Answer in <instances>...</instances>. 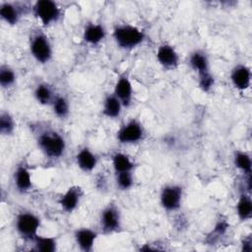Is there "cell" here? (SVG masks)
Returning a JSON list of instances; mask_svg holds the SVG:
<instances>
[{"instance_id":"1","label":"cell","mask_w":252,"mask_h":252,"mask_svg":"<svg viewBox=\"0 0 252 252\" xmlns=\"http://www.w3.org/2000/svg\"><path fill=\"white\" fill-rule=\"evenodd\" d=\"M36 144L44 157L49 159L60 158L66 151L64 137L51 128H44L36 133Z\"/></svg>"},{"instance_id":"2","label":"cell","mask_w":252,"mask_h":252,"mask_svg":"<svg viewBox=\"0 0 252 252\" xmlns=\"http://www.w3.org/2000/svg\"><path fill=\"white\" fill-rule=\"evenodd\" d=\"M113 39L116 45L124 50L136 48L145 40V32L130 24H119L114 27L112 32Z\"/></svg>"},{"instance_id":"3","label":"cell","mask_w":252,"mask_h":252,"mask_svg":"<svg viewBox=\"0 0 252 252\" xmlns=\"http://www.w3.org/2000/svg\"><path fill=\"white\" fill-rule=\"evenodd\" d=\"M40 218L32 212L22 211L15 219V228L18 234L27 241H32L38 235Z\"/></svg>"},{"instance_id":"4","label":"cell","mask_w":252,"mask_h":252,"mask_svg":"<svg viewBox=\"0 0 252 252\" xmlns=\"http://www.w3.org/2000/svg\"><path fill=\"white\" fill-rule=\"evenodd\" d=\"M30 52L39 64L48 63L53 54V49L48 36L41 31L32 32L30 36Z\"/></svg>"},{"instance_id":"5","label":"cell","mask_w":252,"mask_h":252,"mask_svg":"<svg viewBox=\"0 0 252 252\" xmlns=\"http://www.w3.org/2000/svg\"><path fill=\"white\" fill-rule=\"evenodd\" d=\"M32 12L43 27H48L60 19L61 9L52 0H38L32 7Z\"/></svg>"},{"instance_id":"6","label":"cell","mask_w":252,"mask_h":252,"mask_svg":"<svg viewBox=\"0 0 252 252\" xmlns=\"http://www.w3.org/2000/svg\"><path fill=\"white\" fill-rule=\"evenodd\" d=\"M121 213L119 208L109 203L103 208L99 217V227L103 234H111L121 229Z\"/></svg>"},{"instance_id":"7","label":"cell","mask_w":252,"mask_h":252,"mask_svg":"<svg viewBox=\"0 0 252 252\" xmlns=\"http://www.w3.org/2000/svg\"><path fill=\"white\" fill-rule=\"evenodd\" d=\"M145 137V129L137 119H131L123 124L116 133L117 141L120 144L132 145L139 143Z\"/></svg>"},{"instance_id":"8","label":"cell","mask_w":252,"mask_h":252,"mask_svg":"<svg viewBox=\"0 0 252 252\" xmlns=\"http://www.w3.org/2000/svg\"><path fill=\"white\" fill-rule=\"evenodd\" d=\"M183 188L178 184H167L162 187L159 195L161 207L166 212L177 211L182 203Z\"/></svg>"},{"instance_id":"9","label":"cell","mask_w":252,"mask_h":252,"mask_svg":"<svg viewBox=\"0 0 252 252\" xmlns=\"http://www.w3.org/2000/svg\"><path fill=\"white\" fill-rule=\"evenodd\" d=\"M83 195H84V192L82 187L77 185L71 186L60 196L58 200V204L62 209V211H64L65 213L71 214L80 205Z\"/></svg>"},{"instance_id":"10","label":"cell","mask_w":252,"mask_h":252,"mask_svg":"<svg viewBox=\"0 0 252 252\" xmlns=\"http://www.w3.org/2000/svg\"><path fill=\"white\" fill-rule=\"evenodd\" d=\"M113 94L119 98L123 107H129L133 100V86L128 74L124 73L119 76L115 85Z\"/></svg>"},{"instance_id":"11","label":"cell","mask_w":252,"mask_h":252,"mask_svg":"<svg viewBox=\"0 0 252 252\" xmlns=\"http://www.w3.org/2000/svg\"><path fill=\"white\" fill-rule=\"evenodd\" d=\"M156 56L158 63L164 69L174 70L179 65V55L175 48L168 43L160 44L157 50Z\"/></svg>"},{"instance_id":"12","label":"cell","mask_w":252,"mask_h":252,"mask_svg":"<svg viewBox=\"0 0 252 252\" xmlns=\"http://www.w3.org/2000/svg\"><path fill=\"white\" fill-rule=\"evenodd\" d=\"M230 81L232 86L238 91H245L251 84L250 68L244 64L235 65L230 71Z\"/></svg>"},{"instance_id":"13","label":"cell","mask_w":252,"mask_h":252,"mask_svg":"<svg viewBox=\"0 0 252 252\" xmlns=\"http://www.w3.org/2000/svg\"><path fill=\"white\" fill-rule=\"evenodd\" d=\"M74 238L80 250L84 252H91L94 250V246L97 238V232L89 227H80L75 230Z\"/></svg>"},{"instance_id":"14","label":"cell","mask_w":252,"mask_h":252,"mask_svg":"<svg viewBox=\"0 0 252 252\" xmlns=\"http://www.w3.org/2000/svg\"><path fill=\"white\" fill-rule=\"evenodd\" d=\"M15 188L20 193H26L32 187V174L28 165L24 162L17 165L13 175Z\"/></svg>"},{"instance_id":"15","label":"cell","mask_w":252,"mask_h":252,"mask_svg":"<svg viewBox=\"0 0 252 252\" xmlns=\"http://www.w3.org/2000/svg\"><path fill=\"white\" fill-rule=\"evenodd\" d=\"M106 36V30L103 25L88 23L83 30V40L91 45L99 44Z\"/></svg>"},{"instance_id":"16","label":"cell","mask_w":252,"mask_h":252,"mask_svg":"<svg viewBox=\"0 0 252 252\" xmlns=\"http://www.w3.org/2000/svg\"><path fill=\"white\" fill-rule=\"evenodd\" d=\"M78 167L84 172H92L97 165V156L88 147L82 148L75 156Z\"/></svg>"},{"instance_id":"17","label":"cell","mask_w":252,"mask_h":252,"mask_svg":"<svg viewBox=\"0 0 252 252\" xmlns=\"http://www.w3.org/2000/svg\"><path fill=\"white\" fill-rule=\"evenodd\" d=\"M23 15V7L12 2H2L0 4V18L9 26L19 23Z\"/></svg>"},{"instance_id":"18","label":"cell","mask_w":252,"mask_h":252,"mask_svg":"<svg viewBox=\"0 0 252 252\" xmlns=\"http://www.w3.org/2000/svg\"><path fill=\"white\" fill-rule=\"evenodd\" d=\"M123 105L119 98L112 93L107 94L104 96L103 103H102V115L109 119H115L120 116L122 112Z\"/></svg>"},{"instance_id":"19","label":"cell","mask_w":252,"mask_h":252,"mask_svg":"<svg viewBox=\"0 0 252 252\" xmlns=\"http://www.w3.org/2000/svg\"><path fill=\"white\" fill-rule=\"evenodd\" d=\"M189 65L198 76L210 71V61L208 55L203 50H194L189 56Z\"/></svg>"},{"instance_id":"20","label":"cell","mask_w":252,"mask_h":252,"mask_svg":"<svg viewBox=\"0 0 252 252\" xmlns=\"http://www.w3.org/2000/svg\"><path fill=\"white\" fill-rule=\"evenodd\" d=\"M56 94L52 87L47 83H39L36 85L33 91V96L35 100L41 105H51Z\"/></svg>"},{"instance_id":"21","label":"cell","mask_w":252,"mask_h":252,"mask_svg":"<svg viewBox=\"0 0 252 252\" xmlns=\"http://www.w3.org/2000/svg\"><path fill=\"white\" fill-rule=\"evenodd\" d=\"M236 214L241 221H246L252 217V200L250 193L240 194L236 203Z\"/></svg>"},{"instance_id":"22","label":"cell","mask_w":252,"mask_h":252,"mask_svg":"<svg viewBox=\"0 0 252 252\" xmlns=\"http://www.w3.org/2000/svg\"><path fill=\"white\" fill-rule=\"evenodd\" d=\"M111 162L115 173L133 171L135 167V163L131 159V158L126 154L120 152H117L112 156Z\"/></svg>"},{"instance_id":"23","label":"cell","mask_w":252,"mask_h":252,"mask_svg":"<svg viewBox=\"0 0 252 252\" xmlns=\"http://www.w3.org/2000/svg\"><path fill=\"white\" fill-rule=\"evenodd\" d=\"M52 111L54 115L60 119H65L70 114V103L68 98L60 94H56L52 103Z\"/></svg>"},{"instance_id":"24","label":"cell","mask_w":252,"mask_h":252,"mask_svg":"<svg viewBox=\"0 0 252 252\" xmlns=\"http://www.w3.org/2000/svg\"><path fill=\"white\" fill-rule=\"evenodd\" d=\"M233 163L244 175H250L252 171V161L249 154L243 151H235L233 155Z\"/></svg>"},{"instance_id":"25","label":"cell","mask_w":252,"mask_h":252,"mask_svg":"<svg viewBox=\"0 0 252 252\" xmlns=\"http://www.w3.org/2000/svg\"><path fill=\"white\" fill-rule=\"evenodd\" d=\"M34 250L42 252H54L57 249V240L53 236L37 235L32 240Z\"/></svg>"},{"instance_id":"26","label":"cell","mask_w":252,"mask_h":252,"mask_svg":"<svg viewBox=\"0 0 252 252\" xmlns=\"http://www.w3.org/2000/svg\"><path fill=\"white\" fill-rule=\"evenodd\" d=\"M17 80L15 71L8 65L2 64L0 67V86L2 89L12 88Z\"/></svg>"},{"instance_id":"27","label":"cell","mask_w":252,"mask_h":252,"mask_svg":"<svg viewBox=\"0 0 252 252\" xmlns=\"http://www.w3.org/2000/svg\"><path fill=\"white\" fill-rule=\"evenodd\" d=\"M16 122L8 111H2L0 114V133L3 136H10L14 133Z\"/></svg>"},{"instance_id":"28","label":"cell","mask_w":252,"mask_h":252,"mask_svg":"<svg viewBox=\"0 0 252 252\" xmlns=\"http://www.w3.org/2000/svg\"><path fill=\"white\" fill-rule=\"evenodd\" d=\"M115 183H116L117 188L122 191L131 189L134 185L133 171L115 173Z\"/></svg>"},{"instance_id":"29","label":"cell","mask_w":252,"mask_h":252,"mask_svg":"<svg viewBox=\"0 0 252 252\" xmlns=\"http://www.w3.org/2000/svg\"><path fill=\"white\" fill-rule=\"evenodd\" d=\"M198 86L204 93H209L215 86V78L211 72L198 76Z\"/></svg>"},{"instance_id":"30","label":"cell","mask_w":252,"mask_h":252,"mask_svg":"<svg viewBox=\"0 0 252 252\" xmlns=\"http://www.w3.org/2000/svg\"><path fill=\"white\" fill-rule=\"evenodd\" d=\"M228 226H229V224L226 222V220H220L216 223L214 229L212 230L211 235L208 237V239H211V243L213 241L217 240L220 236H222L226 232Z\"/></svg>"},{"instance_id":"31","label":"cell","mask_w":252,"mask_h":252,"mask_svg":"<svg viewBox=\"0 0 252 252\" xmlns=\"http://www.w3.org/2000/svg\"><path fill=\"white\" fill-rule=\"evenodd\" d=\"M241 250L244 252H251L252 251V239L250 235L245 236L241 241Z\"/></svg>"}]
</instances>
